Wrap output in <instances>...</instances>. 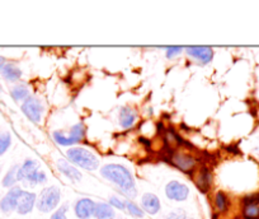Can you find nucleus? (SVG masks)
Instances as JSON below:
<instances>
[{
  "mask_svg": "<svg viewBox=\"0 0 259 219\" xmlns=\"http://www.w3.org/2000/svg\"><path fill=\"white\" fill-rule=\"evenodd\" d=\"M101 175L102 177L108 180L109 182L114 184L118 188V190L123 195H126L127 198L134 199L138 195V189H136L133 173L130 172L128 168H126L122 164H106L101 168Z\"/></svg>",
  "mask_w": 259,
  "mask_h": 219,
  "instance_id": "obj_1",
  "label": "nucleus"
},
{
  "mask_svg": "<svg viewBox=\"0 0 259 219\" xmlns=\"http://www.w3.org/2000/svg\"><path fill=\"white\" fill-rule=\"evenodd\" d=\"M17 178H18V182H23L31 188L42 185L47 181L46 173L39 168L38 162L32 158L24 159L23 163L19 164Z\"/></svg>",
  "mask_w": 259,
  "mask_h": 219,
  "instance_id": "obj_2",
  "label": "nucleus"
},
{
  "mask_svg": "<svg viewBox=\"0 0 259 219\" xmlns=\"http://www.w3.org/2000/svg\"><path fill=\"white\" fill-rule=\"evenodd\" d=\"M66 156L71 163L83 170L96 171L99 167V159L97 158L96 154L88 149L81 148V147H74V148L68 149Z\"/></svg>",
  "mask_w": 259,
  "mask_h": 219,
  "instance_id": "obj_3",
  "label": "nucleus"
},
{
  "mask_svg": "<svg viewBox=\"0 0 259 219\" xmlns=\"http://www.w3.org/2000/svg\"><path fill=\"white\" fill-rule=\"evenodd\" d=\"M61 200V191L57 186H47L39 193L36 206L41 213H51L56 210Z\"/></svg>",
  "mask_w": 259,
  "mask_h": 219,
  "instance_id": "obj_4",
  "label": "nucleus"
},
{
  "mask_svg": "<svg viewBox=\"0 0 259 219\" xmlns=\"http://www.w3.org/2000/svg\"><path fill=\"white\" fill-rule=\"evenodd\" d=\"M166 156L169 157V163L173 164L174 167L181 170L182 172L188 175L189 177H192L194 170H196V164L197 163H196V161H194V158L191 156V154L176 153V152H173V149L168 147Z\"/></svg>",
  "mask_w": 259,
  "mask_h": 219,
  "instance_id": "obj_5",
  "label": "nucleus"
},
{
  "mask_svg": "<svg viewBox=\"0 0 259 219\" xmlns=\"http://www.w3.org/2000/svg\"><path fill=\"white\" fill-rule=\"evenodd\" d=\"M21 110L29 121H32L33 124L41 123L45 107L42 104V102L36 96H29L26 101L22 102Z\"/></svg>",
  "mask_w": 259,
  "mask_h": 219,
  "instance_id": "obj_6",
  "label": "nucleus"
},
{
  "mask_svg": "<svg viewBox=\"0 0 259 219\" xmlns=\"http://www.w3.org/2000/svg\"><path fill=\"white\" fill-rule=\"evenodd\" d=\"M23 191L24 190L19 185L9 189L6 193V195L0 199V211L4 214H9L12 213V211H16L17 205H18V201L19 199H21Z\"/></svg>",
  "mask_w": 259,
  "mask_h": 219,
  "instance_id": "obj_7",
  "label": "nucleus"
},
{
  "mask_svg": "<svg viewBox=\"0 0 259 219\" xmlns=\"http://www.w3.org/2000/svg\"><path fill=\"white\" fill-rule=\"evenodd\" d=\"M165 195L166 198L170 199L173 201H186L189 196V189L188 186L184 185L183 182L179 181H170L166 184L165 186Z\"/></svg>",
  "mask_w": 259,
  "mask_h": 219,
  "instance_id": "obj_8",
  "label": "nucleus"
},
{
  "mask_svg": "<svg viewBox=\"0 0 259 219\" xmlns=\"http://www.w3.org/2000/svg\"><path fill=\"white\" fill-rule=\"evenodd\" d=\"M186 52L202 65H207L213 59V50L208 46H189L186 47Z\"/></svg>",
  "mask_w": 259,
  "mask_h": 219,
  "instance_id": "obj_9",
  "label": "nucleus"
},
{
  "mask_svg": "<svg viewBox=\"0 0 259 219\" xmlns=\"http://www.w3.org/2000/svg\"><path fill=\"white\" fill-rule=\"evenodd\" d=\"M97 203L89 198H81L74 205V213L78 219H91L94 216Z\"/></svg>",
  "mask_w": 259,
  "mask_h": 219,
  "instance_id": "obj_10",
  "label": "nucleus"
},
{
  "mask_svg": "<svg viewBox=\"0 0 259 219\" xmlns=\"http://www.w3.org/2000/svg\"><path fill=\"white\" fill-rule=\"evenodd\" d=\"M37 203V195L32 191H23L21 199L18 201V205H17V213L19 215H27V214L32 213V210L34 209Z\"/></svg>",
  "mask_w": 259,
  "mask_h": 219,
  "instance_id": "obj_11",
  "label": "nucleus"
},
{
  "mask_svg": "<svg viewBox=\"0 0 259 219\" xmlns=\"http://www.w3.org/2000/svg\"><path fill=\"white\" fill-rule=\"evenodd\" d=\"M0 77L8 83H18L23 77V71L19 68L18 64L8 60L0 71Z\"/></svg>",
  "mask_w": 259,
  "mask_h": 219,
  "instance_id": "obj_12",
  "label": "nucleus"
},
{
  "mask_svg": "<svg viewBox=\"0 0 259 219\" xmlns=\"http://www.w3.org/2000/svg\"><path fill=\"white\" fill-rule=\"evenodd\" d=\"M141 206H143L144 211L149 213L150 215H155V214H158L160 211L161 204L155 194L146 193L141 198Z\"/></svg>",
  "mask_w": 259,
  "mask_h": 219,
  "instance_id": "obj_13",
  "label": "nucleus"
},
{
  "mask_svg": "<svg viewBox=\"0 0 259 219\" xmlns=\"http://www.w3.org/2000/svg\"><path fill=\"white\" fill-rule=\"evenodd\" d=\"M56 167L57 170H59V172H61L62 175L66 176V177L71 181L78 182V181H80L81 177H83L81 173L79 172L78 168L74 167L73 164H70L68 161H65V159H59L56 163Z\"/></svg>",
  "mask_w": 259,
  "mask_h": 219,
  "instance_id": "obj_14",
  "label": "nucleus"
},
{
  "mask_svg": "<svg viewBox=\"0 0 259 219\" xmlns=\"http://www.w3.org/2000/svg\"><path fill=\"white\" fill-rule=\"evenodd\" d=\"M136 119H138V114H136V111L133 108V107H130V106L121 107V110H119V115H118V121L121 128L123 129L133 128Z\"/></svg>",
  "mask_w": 259,
  "mask_h": 219,
  "instance_id": "obj_15",
  "label": "nucleus"
},
{
  "mask_svg": "<svg viewBox=\"0 0 259 219\" xmlns=\"http://www.w3.org/2000/svg\"><path fill=\"white\" fill-rule=\"evenodd\" d=\"M9 94H11L12 99H13L14 102H17V103L26 101V99L31 96V94H29L28 84L24 83V82H19V83L14 84V86L12 87Z\"/></svg>",
  "mask_w": 259,
  "mask_h": 219,
  "instance_id": "obj_16",
  "label": "nucleus"
},
{
  "mask_svg": "<svg viewBox=\"0 0 259 219\" xmlns=\"http://www.w3.org/2000/svg\"><path fill=\"white\" fill-rule=\"evenodd\" d=\"M211 182H212V175H211V170L207 167H202L198 172V177L196 180V185H197L198 190L201 193L206 194L211 188Z\"/></svg>",
  "mask_w": 259,
  "mask_h": 219,
  "instance_id": "obj_17",
  "label": "nucleus"
},
{
  "mask_svg": "<svg viewBox=\"0 0 259 219\" xmlns=\"http://www.w3.org/2000/svg\"><path fill=\"white\" fill-rule=\"evenodd\" d=\"M94 218L114 219L116 218V211H114V209L108 203H97L96 211H94Z\"/></svg>",
  "mask_w": 259,
  "mask_h": 219,
  "instance_id": "obj_18",
  "label": "nucleus"
},
{
  "mask_svg": "<svg viewBox=\"0 0 259 219\" xmlns=\"http://www.w3.org/2000/svg\"><path fill=\"white\" fill-rule=\"evenodd\" d=\"M19 164H13L11 168L6 172V175L2 178V186L4 189H12L14 186H17L18 184V178H17V172H18Z\"/></svg>",
  "mask_w": 259,
  "mask_h": 219,
  "instance_id": "obj_19",
  "label": "nucleus"
},
{
  "mask_svg": "<svg viewBox=\"0 0 259 219\" xmlns=\"http://www.w3.org/2000/svg\"><path fill=\"white\" fill-rule=\"evenodd\" d=\"M68 135H69V139L71 140V143H73V145L74 144L80 143V141L84 139V136H85V126H84V124L78 123L75 124V125L71 126Z\"/></svg>",
  "mask_w": 259,
  "mask_h": 219,
  "instance_id": "obj_20",
  "label": "nucleus"
},
{
  "mask_svg": "<svg viewBox=\"0 0 259 219\" xmlns=\"http://www.w3.org/2000/svg\"><path fill=\"white\" fill-rule=\"evenodd\" d=\"M12 145V135L8 131H0V157L8 152Z\"/></svg>",
  "mask_w": 259,
  "mask_h": 219,
  "instance_id": "obj_21",
  "label": "nucleus"
},
{
  "mask_svg": "<svg viewBox=\"0 0 259 219\" xmlns=\"http://www.w3.org/2000/svg\"><path fill=\"white\" fill-rule=\"evenodd\" d=\"M215 206L220 213H224V211L228 210L229 208V199L226 196L225 193L223 191H219L215 195Z\"/></svg>",
  "mask_w": 259,
  "mask_h": 219,
  "instance_id": "obj_22",
  "label": "nucleus"
},
{
  "mask_svg": "<svg viewBox=\"0 0 259 219\" xmlns=\"http://www.w3.org/2000/svg\"><path fill=\"white\" fill-rule=\"evenodd\" d=\"M52 138H54L55 143L59 144L60 147H70L73 145L71 140L69 139V135L64 131H54L52 133Z\"/></svg>",
  "mask_w": 259,
  "mask_h": 219,
  "instance_id": "obj_23",
  "label": "nucleus"
},
{
  "mask_svg": "<svg viewBox=\"0 0 259 219\" xmlns=\"http://www.w3.org/2000/svg\"><path fill=\"white\" fill-rule=\"evenodd\" d=\"M126 210L128 211L130 215L135 216V218H144V210L143 208L135 204L131 200H126Z\"/></svg>",
  "mask_w": 259,
  "mask_h": 219,
  "instance_id": "obj_24",
  "label": "nucleus"
},
{
  "mask_svg": "<svg viewBox=\"0 0 259 219\" xmlns=\"http://www.w3.org/2000/svg\"><path fill=\"white\" fill-rule=\"evenodd\" d=\"M109 205L112 206V208H116V209H119V210H124L126 209V201L122 200V199H119L118 196H111L109 198Z\"/></svg>",
  "mask_w": 259,
  "mask_h": 219,
  "instance_id": "obj_25",
  "label": "nucleus"
},
{
  "mask_svg": "<svg viewBox=\"0 0 259 219\" xmlns=\"http://www.w3.org/2000/svg\"><path fill=\"white\" fill-rule=\"evenodd\" d=\"M68 209H69L68 204H64V205L60 206L59 209L55 210V213L52 214L50 219H68L66 218V211H68Z\"/></svg>",
  "mask_w": 259,
  "mask_h": 219,
  "instance_id": "obj_26",
  "label": "nucleus"
},
{
  "mask_svg": "<svg viewBox=\"0 0 259 219\" xmlns=\"http://www.w3.org/2000/svg\"><path fill=\"white\" fill-rule=\"evenodd\" d=\"M182 51H183V47H182V46L166 47V52H165L166 59H174V58H176V56L181 55Z\"/></svg>",
  "mask_w": 259,
  "mask_h": 219,
  "instance_id": "obj_27",
  "label": "nucleus"
},
{
  "mask_svg": "<svg viewBox=\"0 0 259 219\" xmlns=\"http://www.w3.org/2000/svg\"><path fill=\"white\" fill-rule=\"evenodd\" d=\"M166 219H187V214L183 209H176L166 215Z\"/></svg>",
  "mask_w": 259,
  "mask_h": 219,
  "instance_id": "obj_28",
  "label": "nucleus"
},
{
  "mask_svg": "<svg viewBox=\"0 0 259 219\" xmlns=\"http://www.w3.org/2000/svg\"><path fill=\"white\" fill-rule=\"evenodd\" d=\"M7 61H8V59L4 58V56H2V55H0V71H2L3 66L7 64Z\"/></svg>",
  "mask_w": 259,
  "mask_h": 219,
  "instance_id": "obj_29",
  "label": "nucleus"
},
{
  "mask_svg": "<svg viewBox=\"0 0 259 219\" xmlns=\"http://www.w3.org/2000/svg\"><path fill=\"white\" fill-rule=\"evenodd\" d=\"M3 93V88H2V86H0V94Z\"/></svg>",
  "mask_w": 259,
  "mask_h": 219,
  "instance_id": "obj_30",
  "label": "nucleus"
},
{
  "mask_svg": "<svg viewBox=\"0 0 259 219\" xmlns=\"http://www.w3.org/2000/svg\"><path fill=\"white\" fill-rule=\"evenodd\" d=\"M0 175H2V166H0Z\"/></svg>",
  "mask_w": 259,
  "mask_h": 219,
  "instance_id": "obj_31",
  "label": "nucleus"
},
{
  "mask_svg": "<svg viewBox=\"0 0 259 219\" xmlns=\"http://www.w3.org/2000/svg\"><path fill=\"white\" fill-rule=\"evenodd\" d=\"M258 156H259V148H258Z\"/></svg>",
  "mask_w": 259,
  "mask_h": 219,
  "instance_id": "obj_32",
  "label": "nucleus"
},
{
  "mask_svg": "<svg viewBox=\"0 0 259 219\" xmlns=\"http://www.w3.org/2000/svg\"><path fill=\"white\" fill-rule=\"evenodd\" d=\"M256 219H259V218H256Z\"/></svg>",
  "mask_w": 259,
  "mask_h": 219,
  "instance_id": "obj_33",
  "label": "nucleus"
},
{
  "mask_svg": "<svg viewBox=\"0 0 259 219\" xmlns=\"http://www.w3.org/2000/svg\"><path fill=\"white\" fill-rule=\"evenodd\" d=\"M191 219H193V218H191Z\"/></svg>",
  "mask_w": 259,
  "mask_h": 219,
  "instance_id": "obj_34",
  "label": "nucleus"
}]
</instances>
